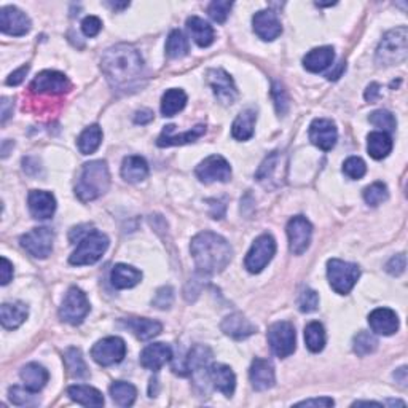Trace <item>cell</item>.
Segmentation results:
<instances>
[{"label":"cell","mask_w":408,"mask_h":408,"mask_svg":"<svg viewBox=\"0 0 408 408\" xmlns=\"http://www.w3.org/2000/svg\"><path fill=\"white\" fill-rule=\"evenodd\" d=\"M387 198H389L387 187L386 184H383V182H375V184L363 190V199H366V203L368 206H373V208L381 203H385Z\"/></svg>","instance_id":"cell-46"},{"label":"cell","mask_w":408,"mask_h":408,"mask_svg":"<svg viewBox=\"0 0 408 408\" xmlns=\"http://www.w3.org/2000/svg\"><path fill=\"white\" fill-rule=\"evenodd\" d=\"M368 120L372 124H375L376 128L383 129V133H392L397 127V122H395V117L389 110H375L372 115L368 117Z\"/></svg>","instance_id":"cell-47"},{"label":"cell","mask_w":408,"mask_h":408,"mask_svg":"<svg viewBox=\"0 0 408 408\" xmlns=\"http://www.w3.org/2000/svg\"><path fill=\"white\" fill-rule=\"evenodd\" d=\"M100 29H103V21L98 16H86L81 21V30H83L86 37H96L100 33Z\"/></svg>","instance_id":"cell-53"},{"label":"cell","mask_w":408,"mask_h":408,"mask_svg":"<svg viewBox=\"0 0 408 408\" xmlns=\"http://www.w3.org/2000/svg\"><path fill=\"white\" fill-rule=\"evenodd\" d=\"M221 327L225 335L235 338V340H244V338L254 335L257 332L255 325L241 313H235V315L225 317Z\"/></svg>","instance_id":"cell-25"},{"label":"cell","mask_w":408,"mask_h":408,"mask_svg":"<svg viewBox=\"0 0 408 408\" xmlns=\"http://www.w3.org/2000/svg\"><path fill=\"white\" fill-rule=\"evenodd\" d=\"M123 325L128 330L133 332V334L139 338L141 342L152 340V338L158 337L163 330V325L158 321H153V319H147V317L123 319Z\"/></svg>","instance_id":"cell-26"},{"label":"cell","mask_w":408,"mask_h":408,"mask_svg":"<svg viewBox=\"0 0 408 408\" xmlns=\"http://www.w3.org/2000/svg\"><path fill=\"white\" fill-rule=\"evenodd\" d=\"M359 276L361 269L354 263L343 262L340 259H332L327 262L329 284L337 293L348 295L353 291Z\"/></svg>","instance_id":"cell-6"},{"label":"cell","mask_w":408,"mask_h":408,"mask_svg":"<svg viewBox=\"0 0 408 408\" xmlns=\"http://www.w3.org/2000/svg\"><path fill=\"white\" fill-rule=\"evenodd\" d=\"M367 150L373 160H383L391 153L392 139L391 136L383 133V131H375L367 137Z\"/></svg>","instance_id":"cell-36"},{"label":"cell","mask_w":408,"mask_h":408,"mask_svg":"<svg viewBox=\"0 0 408 408\" xmlns=\"http://www.w3.org/2000/svg\"><path fill=\"white\" fill-rule=\"evenodd\" d=\"M197 177L201 182H204V184H211V182H228L231 179V166L223 156L211 155L198 165Z\"/></svg>","instance_id":"cell-13"},{"label":"cell","mask_w":408,"mask_h":408,"mask_svg":"<svg viewBox=\"0 0 408 408\" xmlns=\"http://www.w3.org/2000/svg\"><path fill=\"white\" fill-rule=\"evenodd\" d=\"M107 249H109V238L100 233V231L93 230L78 243L77 249L74 250V254L71 255L69 262L77 267L93 265V263L100 260V257L105 254Z\"/></svg>","instance_id":"cell-5"},{"label":"cell","mask_w":408,"mask_h":408,"mask_svg":"<svg viewBox=\"0 0 408 408\" xmlns=\"http://www.w3.org/2000/svg\"><path fill=\"white\" fill-rule=\"evenodd\" d=\"M29 211L34 218L45 221V218L53 217L56 211V199L49 192L43 190H33L28 198Z\"/></svg>","instance_id":"cell-24"},{"label":"cell","mask_w":408,"mask_h":408,"mask_svg":"<svg viewBox=\"0 0 408 408\" xmlns=\"http://www.w3.org/2000/svg\"><path fill=\"white\" fill-rule=\"evenodd\" d=\"M209 378L214 383V387L218 389L222 394L231 397L236 387V376L228 366L223 363H216V366L209 367Z\"/></svg>","instance_id":"cell-27"},{"label":"cell","mask_w":408,"mask_h":408,"mask_svg":"<svg viewBox=\"0 0 408 408\" xmlns=\"http://www.w3.org/2000/svg\"><path fill=\"white\" fill-rule=\"evenodd\" d=\"M408 56V29L395 28L385 34L376 49V62L380 66H397L405 62Z\"/></svg>","instance_id":"cell-4"},{"label":"cell","mask_w":408,"mask_h":408,"mask_svg":"<svg viewBox=\"0 0 408 408\" xmlns=\"http://www.w3.org/2000/svg\"><path fill=\"white\" fill-rule=\"evenodd\" d=\"M287 236L288 247L293 255H301L310 247L313 236V225L303 216L292 217L287 223Z\"/></svg>","instance_id":"cell-12"},{"label":"cell","mask_w":408,"mask_h":408,"mask_svg":"<svg viewBox=\"0 0 408 408\" xmlns=\"http://www.w3.org/2000/svg\"><path fill=\"white\" fill-rule=\"evenodd\" d=\"M257 122L255 109H244L240 115L235 118L233 127H231V134L236 141H249L254 136V128Z\"/></svg>","instance_id":"cell-34"},{"label":"cell","mask_w":408,"mask_h":408,"mask_svg":"<svg viewBox=\"0 0 408 408\" xmlns=\"http://www.w3.org/2000/svg\"><path fill=\"white\" fill-rule=\"evenodd\" d=\"M28 72H29V66H28V64L20 67V69H18V71H15V72H11L10 77L7 78V85H10V86H18L20 83H23L24 78H26Z\"/></svg>","instance_id":"cell-55"},{"label":"cell","mask_w":408,"mask_h":408,"mask_svg":"<svg viewBox=\"0 0 408 408\" xmlns=\"http://www.w3.org/2000/svg\"><path fill=\"white\" fill-rule=\"evenodd\" d=\"M190 252L194 265L203 274L223 272L233 259V249L228 241L212 231H201L192 240Z\"/></svg>","instance_id":"cell-2"},{"label":"cell","mask_w":408,"mask_h":408,"mask_svg":"<svg viewBox=\"0 0 408 408\" xmlns=\"http://www.w3.org/2000/svg\"><path fill=\"white\" fill-rule=\"evenodd\" d=\"M394 378L397 380L402 386H405L407 385V367H402L399 370H395Z\"/></svg>","instance_id":"cell-61"},{"label":"cell","mask_w":408,"mask_h":408,"mask_svg":"<svg viewBox=\"0 0 408 408\" xmlns=\"http://www.w3.org/2000/svg\"><path fill=\"white\" fill-rule=\"evenodd\" d=\"M368 324L375 334L389 337L399 330V316L389 308H376L370 313Z\"/></svg>","instance_id":"cell-23"},{"label":"cell","mask_w":408,"mask_h":408,"mask_svg":"<svg viewBox=\"0 0 408 408\" xmlns=\"http://www.w3.org/2000/svg\"><path fill=\"white\" fill-rule=\"evenodd\" d=\"M187 104V94L179 90V88H173L168 90L161 98V114L165 117H174L179 114L180 110H184Z\"/></svg>","instance_id":"cell-37"},{"label":"cell","mask_w":408,"mask_h":408,"mask_svg":"<svg viewBox=\"0 0 408 408\" xmlns=\"http://www.w3.org/2000/svg\"><path fill=\"white\" fill-rule=\"evenodd\" d=\"M71 90V81L64 74L43 71L33 80L30 91L39 94H64Z\"/></svg>","instance_id":"cell-14"},{"label":"cell","mask_w":408,"mask_h":408,"mask_svg":"<svg viewBox=\"0 0 408 408\" xmlns=\"http://www.w3.org/2000/svg\"><path fill=\"white\" fill-rule=\"evenodd\" d=\"M28 306L16 301V303H4L0 306V322L7 330H15L28 319Z\"/></svg>","instance_id":"cell-29"},{"label":"cell","mask_w":408,"mask_h":408,"mask_svg":"<svg viewBox=\"0 0 408 408\" xmlns=\"http://www.w3.org/2000/svg\"><path fill=\"white\" fill-rule=\"evenodd\" d=\"M204 133H206L204 124H198V127L192 128L190 131H185V133H182V134H175L174 124H168V127H165V129H163V133L160 134L158 141H156V146L158 147L185 146V144H192L194 141H198Z\"/></svg>","instance_id":"cell-20"},{"label":"cell","mask_w":408,"mask_h":408,"mask_svg":"<svg viewBox=\"0 0 408 408\" xmlns=\"http://www.w3.org/2000/svg\"><path fill=\"white\" fill-rule=\"evenodd\" d=\"M335 59V52L332 47H321L315 48L305 56L303 58V66L306 71H310L313 74L324 72L325 69L334 64Z\"/></svg>","instance_id":"cell-28"},{"label":"cell","mask_w":408,"mask_h":408,"mask_svg":"<svg viewBox=\"0 0 408 408\" xmlns=\"http://www.w3.org/2000/svg\"><path fill=\"white\" fill-rule=\"evenodd\" d=\"M112 400L120 407H131L136 402L137 389L127 381H115L110 386Z\"/></svg>","instance_id":"cell-39"},{"label":"cell","mask_w":408,"mask_h":408,"mask_svg":"<svg viewBox=\"0 0 408 408\" xmlns=\"http://www.w3.org/2000/svg\"><path fill=\"white\" fill-rule=\"evenodd\" d=\"M64 363L69 375H71L72 378H86L88 376L86 362L80 349L69 348L64 354Z\"/></svg>","instance_id":"cell-40"},{"label":"cell","mask_w":408,"mask_h":408,"mask_svg":"<svg viewBox=\"0 0 408 408\" xmlns=\"http://www.w3.org/2000/svg\"><path fill=\"white\" fill-rule=\"evenodd\" d=\"M343 173L353 180L362 179L367 173L366 161L359 158V156H349V158L344 161V165H343Z\"/></svg>","instance_id":"cell-48"},{"label":"cell","mask_w":408,"mask_h":408,"mask_svg":"<svg viewBox=\"0 0 408 408\" xmlns=\"http://www.w3.org/2000/svg\"><path fill=\"white\" fill-rule=\"evenodd\" d=\"M0 105H2V124H5L11 117V114H13V103H11L8 98H2Z\"/></svg>","instance_id":"cell-58"},{"label":"cell","mask_w":408,"mask_h":408,"mask_svg":"<svg viewBox=\"0 0 408 408\" xmlns=\"http://www.w3.org/2000/svg\"><path fill=\"white\" fill-rule=\"evenodd\" d=\"M231 7H233V4L231 2H223V0H216V2H212L209 5V16L214 20L216 23H225L227 21V18L231 11Z\"/></svg>","instance_id":"cell-49"},{"label":"cell","mask_w":408,"mask_h":408,"mask_svg":"<svg viewBox=\"0 0 408 408\" xmlns=\"http://www.w3.org/2000/svg\"><path fill=\"white\" fill-rule=\"evenodd\" d=\"M284 156L279 152H273L269 156H267L265 161L262 163L259 171L255 174V179L260 182L263 187H279L281 179L284 177Z\"/></svg>","instance_id":"cell-15"},{"label":"cell","mask_w":408,"mask_h":408,"mask_svg":"<svg viewBox=\"0 0 408 408\" xmlns=\"http://www.w3.org/2000/svg\"><path fill=\"white\" fill-rule=\"evenodd\" d=\"M298 306L301 313H313L317 310L319 306V295L313 288H306V291L301 292L298 298Z\"/></svg>","instance_id":"cell-50"},{"label":"cell","mask_w":408,"mask_h":408,"mask_svg":"<svg viewBox=\"0 0 408 408\" xmlns=\"http://www.w3.org/2000/svg\"><path fill=\"white\" fill-rule=\"evenodd\" d=\"M188 49H190V45H188L187 37L184 35L182 30H173L171 34L168 37L166 42V54L169 58L173 59H180L184 56L188 54Z\"/></svg>","instance_id":"cell-43"},{"label":"cell","mask_w":408,"mask_h":408,"mask_svg":"<svg viewBox=\"0 0 408 408\" xmlns=\"http://www.w3.org/2000/svg\"><path fill=\"white\" fill-rule=\"evenodd\" d=\"M127 356V344L118 337H107L99 340L91 349V357L94 362L103 367H110L122 362Z\"/></svg>","instance_id":"cell-10"},{"label":"cell","mask_w":408,"mask_h":408,"mask_svg":"<svg viewBox=\"0 0 408 408\" xmlns=\"http://www.w3.org/2000/svg\"><path fill=\"white\" fill-rule=\"evenodd\" d=\"M90 313V300L78 287H71L59 308V317L71 325H80Z\"/></svg>","instance_id":"cell-7"},{"label":"cell","mask_w":408,"mask_h":408,"mask_svg":"<svg viewBox=\"0 0 408 408\" xmlns=\"http://www.w3.org/2000/svg\"><path fill=\"white\" fill-rule=\"evenodd\" d=\"M173 300H174V291L171 287H161L156 291L155 293V298H153V306L160 310H168L171 308L173 305Z\"/></svg>","instance_id":"cell-52"},{"label":"cell","mask_w":408,"mask_h":408,"mask_svg":"<svg viewBox=\"0 0 408 408\" xmlns=\"http://www.w3.org/2000/svg\"><path fill=\"white\" fill-rule=\"evenodd\" d=\"M252 24H254V33L265 42L278 39L282 34L281 21L273 10L257 11L252 18Z\"/></svg>","instance_id":"cell-19"},{"label":"cell","mask_w":408,"mask_h":408,"mask_svg":"<svg viewBox=\"0 0 408 408\" xmlns=\"http://www.w3.org/2000/svg\"><path fill=\"white\" fill-rule=\"evenodd\" d=\"M148 175V165L142 156L131 155L123 160L122 165V177L129 182V184H137L147 179Z\"/></svg>","instance_id":"cell-33"},{"label":"cell","mask_w":408,"mask_h":408,"mask_svg":"<svg viewBox=\"0 0 408 408\" xmlns=\"http://www.w3.org/2000/svg\"><path fill=\"white\" fill-rule=\"evenodd\" d=\"M110 187V174L107 163L103 160L86 163L78 175L77 185H75V194L80 201L88 203L94 201L109 190Z\"/></svg>","instance_id":"cell-3"},{"label":"cell","mask_w":408,"mask_h":408,"mask_svg":"<svg viewBox=\"0 0 408 408\" xmlns=\"http://www.w3.org/2000/svg\"><path fill=\"white\" fill-rule=\"evenodd\" d=\"M69 397L83 407H103L104 397L98 389L86 385H75L67 389Z\"/></svg>","instance_id":"cell-35"},{"label":"cell","mask_w":408,"mask_h":408,"mask_svg":"<svg viewBox=\"0 0 408 408\" xmlns=\"http://www.w3.org/2000/svg\"><path fill=\"white\" fill-rule=\"evenodd\" d=\"M407 268V257L405 254H397L394 255L391 260L387 262L386 265V272L392 276H400L402 273L405 272Z\"/></svg>","instance_id":"cell-54"},{"label":"cell","mask_w":408,"mask_h":408,"mask_svg":"<svg viewBox=\"0 0 408 408\" xmlns=\"http://www.w3.org/2000/svg\"><path fill=\"white\" fill-rule=\"evenodd\" d=\"M100 69L110 86L123 93L139 90L147 78L141 53L128 43L109 48L100 61Z\"/></svg>","instance_id":"cell-1"},{"label":"cell","mask_w":408,"mask_h":408,"mask_svg":"<svg viewBox=\"0 0 408 408\" xmlns=\"http://www.w3.org/2000/svg\"><path fill=\"white\" fill-rule=\"evenodd\" d=\"M21 247L34 259H47L53 250L54 233L47 227L34 228L21 236Z\"/></svg>","instance_id":"cell-11"},{"label":"cell","mask_w":408,"mask_h":408,"mask_svg":"<svg viewBox=\"0 0 408 408\" xmlns=\"http://www.w3.org/2000/svg\"><path fill=\"white\" fill-rule=\"evenodd\" d=\"M378 98H380V85L378 83L368 85L366 91V99L370 100V103H373V100H376Z\"/></svg>","instance_id":"cell-60"},{"label":"cell","mask_w":408,"mask_h":408,"mask_svg":"<svg viewBox=\"0 0 408 408\" xmlns=\"http://www.w3.org/2000/svg\"><path fill=\"white\" fill-rule=\"evenodd\" d=\"M152 120H153V112L152 110H141V112H137L136 117H134V122L141 123V124H146Z\"/></svg>","instance_id":"cell-59"},{"label":"cell","mask_w":408,"mask_h":408,"mask_svg":"<svg viewBox=\"0 0 408 408\" xmlns=\"http://www.w3.org/2000/svg\"><path fill=\"white\" fill-rule=\"evenodd\" d=\"M8 397L11 400V404H15L18 407H29V405H37L39 404V397L35 395V391H30L29 387H21V386H13L8 389Z\"/></svg>","instance_id":"cell-45"},{"label":"cell","mask_w":408,"mask_h":408,"mask_svg":"<svg viewBox=\"0 0 408 408\" xmlns=\"http://www.w3.org/2000/svg\"><path fill=\"white\" fill-rule=\"evenodd\" d=\"M325 330L321 322H310L305 327V343L311 353H321L325 346Z\"/></svg>","instance_id":"cell-41"},{"label":"cell","mask_w":408,"mask_h":408,"mask_svg":"<svg viewBox=\"0 0 408 408\" xmlns=\"http://www.w3.org/2000/svg\"><path fill=\"white\" fill-rule=\"evenodd\" d=\"M338 139V131L335 123L327 118H316L310 124V141L315 144L317 148L324 152H330L335 147Z\"/></svg>","instance_id":"cell-17"},{"label":"cell","mask_w":408,"mask_h":408,"mask_svg":"<svg viewBox=\"0 0 408 408\" xmlns=\"http://www.w3.org/2000/svg\"><path fill=\"white\" fill-rule=\"evenodd\" d=\"M100 142H103V129L98 124H91L78 136L77 146L81 155H91L99 148Z\"/></svg>","instance_id":"cell-38"},{"label":"cell","mask_w":408,"mask_h":408,"mask_svg":"<svg viewBox=\"0 0 408 408\" xmlns=\"http://www.w3.org/2000/svg\"><path fill=\"white\" fill-rule=\"evenodd\" d=\"M208 83L214 91L216 98L222 104H233L238 96V90L235 86L233 78L223 71V69H211L208 72Z\"/></svg>","instance_id":"cell-18"},{"label":"cell","mask_w":408,"mask_h":408,"mask_svg":"<svg viewBox=\"0 0 408 408\" xmlns=\"http://www.w3.org/2000/svg\"><path fill=\"white\" fill-rule=\"evenodd\" d=\"M112 8H117V10H122V8H128L129 4L128 2H123V4H109Z\"/></svg>","instance_id":"cell-63"},{"label":"cell","mask_w":408,"mask_h":408,"mask_svg":"<svg viewBox=\"0 0 408 408\" xmlns=\"http://www.w3.org/2000/svg\"><path fill=\"white\" fill-rule=\"evenodd\" d=\"M276 254V241L272 235H262L254 241L252 247L246 255V265L249 273H260Z\"/></svg>","instance_id":"cell-9"},{"label":"cell","mask_w":408,"mask_h":408,"mask_svg":"<svg viewBox=\"0 0 408 408\" xmlns=\"http://www.w3.org/2000/svg\"><path fill=\"white\" fill-rule=\"evenodd\" d=\"M173 359V348L166 343H153L141 353V363L152 372H158V370L166 366V363Z\"/></svg>","instance_id":"cell-22"},{"label":"cell","mask_w":408,"mask_h":408,"mask_svg":"<svg viewBox=\"0 0 408 408\" xmlns=\"http://www.w3.org/2000/svg\"><path fill=\"white\" fill-rule=\"evenodd\" d=\"M335 402L330 397H319V399H306L298 402L297 407H334Z\"/></svg>","instance_id":"cell-56"},{"label":"cell","mask_w":408,"mask_h":408,"mask_svg":"<svg viewBox=\"0 0 408 408\" xmlns=\"http://www.w3.org/2000/svg\"><path fill=\"white\" fill-rule=\"evenodd\" d=\"M2 286H7L8 282L13 278V265H11V262L7 259V257H2Z\"/></svg>","instance_id":"cell-57"},{"label":"cell","mask_w":408,"mask_h":408,"mask_svg":"<svg viewBox=\"0 0 408 408\" xmlns=\"http://www.w3.org/2000/svg\"><path fill=\"white\" fill-rule=\"evenodd\" d=\"M272 96L274 99L276 112H278L279 115H284L288 109V96H287V91L284 90V86H282L279 81H276V83L273 85Z\"/></svg>","instance_id":"cell-51"},{"label":"cell","mask_w":408,"mask_h":408,"mask_svg":"<svg viewBox=\"0 0 408 408\" xmlns=\"http://www.w3.org/2000/svg\"><path fill=\"white\" fill-rule=\"evenodd\" d=\"M21 380L24 383V386L29 387L30 391L39 392L47 386L49 373L45 367L40 366V363L30 362L21 368Z\"/></svg>","instance_id":"cell-31"},{"label":"cell","mask_w":408,"mask_h":408,"mask_svg":"<svg viewBox=\"0 0 408 408\" xmlns=\"http://www.w3.org/2000/svg\"><path fill=\"white\" fill-rule=\"evenodd\" d=\"M268 344L281 359L293 354L295 348H297V335H295L293 325L287 321L274 322L268 329Z\"/></svg>","instance_id":"cell-8"},{"label":"cell","mask_w":408,"mask_h":408,"mask_svg":"<svg viewBox=\"0 0 408 408\" xmlns=\"http://www.w3.org/2000/svg\"><path fill=\"white\" fill-rule=\"evenodd\" d=\"M30 20L28 15L16 7H4L0 10V29L4 34L21 37L30 30Z\"/></svg>","instance_id":"cell-16"},{"label":"cell","mask_w":408,"mask_h":408,"mask_svg":"<svg viewBox=\"0 0 408 408\" xmlns=\"http://www.w3.org/2000/svg\"><path fill=\"white\" fill-rule=\"evenodd\" d=\"M354 353L357 356H368V354H372L376 351V348H378V340H376V337L372 334V332H366V330H362L359 332L354 337Z\"/></svg>","instance_id":"cell-44"},{"label":"cell","mask_w":408,"mask_h":408,"mask_svg":"<svg viewBox=\"0 0 408 408\" xmlns=\"http://www.w3.org/2000/svg\"><path fill=\"white\" fill-rule=\"evenodd\" d=\"M211 357H212V351L208 346H203V344H197V346H193L190 354H188L187 357L188 373L201 372V370L208 368Z\"/></svg>","instance_id":"cell-42"},{"label":"cell","mask_w":408,"mask_h":408,"mask_svg":"<svg viewBox=\"0 0 408 408\" xmlns=\"http://www.w3.org/2000/svg\"><path fill=\"white\" fill-rule=\"evenodd\" d=\"M359 405H373V407H383L381 404H378V402H356L354 407H359Z\"/></svg>","instance_id":"cell-62"},{"label":"cell","mask_w":408,"mask_h":408,"mask_svg":"<svg viewBox=\"0 0 408 408\" xmlns=\"http://www.w3.org/2000/svg\"><path fill=\"white\" fill-rule=\"evenodd\" d=\"M142 279V273L131 265H124V263H118L112 268L110 281L112 286L117 288H131L137 286Z\"/></svg>","instance_id":"cell-32"},{"label":"cell","mask_w":408,"mask_h":408,"mask_svg":"<svg viewBox=\"0 0 408 408\" xmlns=\"http://www.w3.org/2000/svg\"><path fill=\"white\" fill-rule=\"evenodd\" d=\"M187 29L198 47L206 48V47H209V45H212V43H214V39H216L214 29H212L209 23L201 20V18H198V16L188 18Z\"/></svg>","instance_id":"cell-30"},{"label":"cell","mask_w":408,"mask_h":408,"mask_svg":"<svg viewBox=\"0 0 408 408\" xmlns=\"http://www.w3.org/2000/svg\"><path fill=\"white\" fill-rule=\"evenodd\" d=\"M249 378L255 391H268L276 383L274 368L268 361L255 357L249 370Z\"/></svg>","instance_id":"cell-21"}]
</instances>
